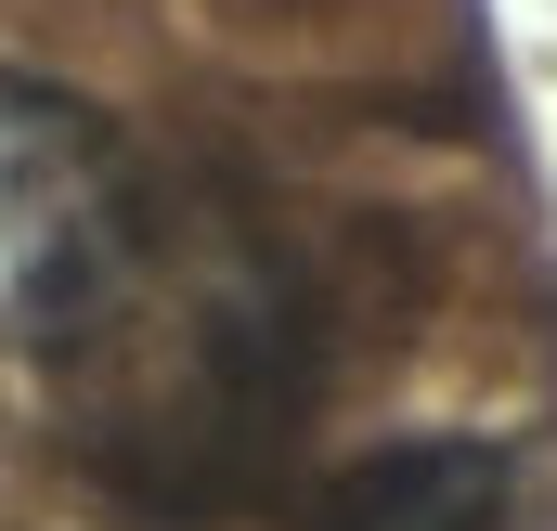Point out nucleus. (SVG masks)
<instances>
[{
	"label": "nucleus",
	"instance_id": "obj_2",
	"mask_svg": "<svg viewBox=\"0 0 557 531\" xmlns=\"http://www.w3.org/2000/svg\"><path fill=\"white\" fill-rule=\"evenodd\" d=\"M337 531H493V454H389L337 493Z\"/></svg>",
	"mask_w": 557,
	"mask_h": 531
},
{
	"label": "nucleus",
	"instance_id": "obj_1",
	"mask_svg": "<svg viewBox=\"0 0 557 531\" xmlns=\"http://www.w3.org/2000/svg\"><path fill=\"white\" fill-rule=\"evenodd\" d=\"M143 260L131 156L65 91L0 78V337H78Z\"/></svg>",
	"mask_w": 557,
	"mask_h": 531
}]
</instances>
